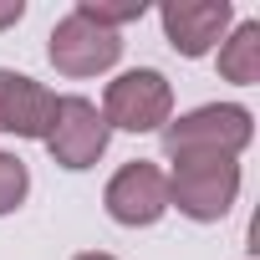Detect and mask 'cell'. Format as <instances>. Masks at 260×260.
I'll list each match as a JSON object with an SVG mask.
<instances>
[{
  "label": "cell",
  "instance_id": "obj_9",
  "mask_svg": "<svg viewBox=\"0 0 260 260\" xmlns=\"http://www.w3.org/2000/svg\"><path fill=\"white\" fill-rule=\"evenodd\" d=\"M219 77L235 87L260 82V21H240L235 36L219 46Z\"/></svg>",
  "mask_w": 260,
  "mask_h": 260
},
{
  "label": "cell",
  "instance_id": "obj_10",
  "mask_svg": "<svg viewBox=\"0 0 260 260\" xmlns=\"http://www.w3.org/2000/svg\"><path fill=\"white\" fill-rule=\"evenodd\" d=\"M143 11H148V0H82L77 6V16H87V21H97L107 31H117L122 21H138Z\"/></svg>",
  "mask_w": 260,
  "mask_h": 260
},
{
  "label": "cell",
  "instance_id": "obj_7",
  "mask_svg": "<svg viewBox=\"0 0 260 260\" xmlns=\"http://www.w3.org/2000/svg\"><path fill=\"white\" fill-rule=\"evenodd\" d=\"M51 112H56V92H46L41 82H31L26 72L0 67V133L16 138H41L51 133Z\"/></svg>",
  "mask_w": 260,
  "mask_h": 260
},
{
  "label": "cell",
  "instance_id": "obj_11",
  "mask_svg": "<svg viewBox=\"0 0 260 260\" xmlns=\"http://www.w3.org/2000/svg\"><path fill=\"white\" fill-rule=\"evenodd\" d=\"M26 189H31V174H26V164H21L16 153H0V214L21 209Z\"/></svg>",
  "mask_w": 260,
  "mask_h": 260
},
{
  "label": "cell",
  "instance_id": "obj_8",
  "mask_svg": "<svg viewBox=\"0 0 260 260\" xmlns=\"http://www.w3.org/2000/svg\"><path fill=\"white\" fill-rule=\"evenodd\" d=\"M158 16H164V36L179 56H204L224 36L235 11H230V0H169Z\"/></svg>",
  "mask_w": 260,
  "mask_h": 260
},
{
  "label": "cell",
  "instance_id": "obj_3",
  "mask_svg": "<svg viewBox=\"0 0 260 260\" xmlns=\"http://www.w3.org/2000/svg\"><path fill=\"white\" fill-rule=\"evenodd\" d=\"M169 112H174V87L153 67L122 72L102 92V117L107 127H122V133H153V127L169 122Z\"/></svg>",
  "mask_w": 260,
  "mask_h": 260
},
{
  "label": "cell",
  "instance_id": "obj_4",
  "mask_svg": "<svg viewBox=\"0 0 260 260\" xmlns=\"http://www.w3.org/2000/svg\"><path fill=\"white\" fill-rule=\"evenodd\" d=\"M46 56H51V67H56L61 77H97V72L117 67V56H122V36L72 11V16H61V21L51 26V46H46Z\"/></svg>",
  "mask_w": 260,
  "mask_h": 260
},
{
  "label": "cell",
  "instance_id": "obj_12",
  "mask_svg": "<svg viewBox=\"0 0 260 260\" xmlns=\"http://www.w3.org/2000/svg\"><path fill=\"white\" fill-rule=\"evenodd\" d=\"M26 16V6H21V0H0V31H6V26H16Z\"/></svg>",
  "mask_w": 260,
  "mask_h": 260
},
{
  "label": "cell",
  "instance_id": "obj_13",
  "mask_svg": "<svg viewBox=\"0 0 260 260\" xmlns=\"http://www.w3.org/2000/svg\"><path fill=\"white\" fill-rule=\"evenodd\" d=\"M77 260H112V255H102V250H87V255H77Z\"/></svg>",
  "mask_w": 260,
  "mask_h": 260
},
{
  "label": "cell",
  "instance_id": "obj_2",
  "mask_svg": "<svg viewBox=\"0 0 260 260\" xmlns=\"http://www.w3.org/2000/svg\"><path fill=\"white\" fill-rule=\"evenodd\" d=\"M240 194V164L235 158H184L169 174V204H179V214L214 224L230 214Z\"/></svg>",
  "mask_w": 260,
  "mask_h": 260
},
{
  "label": "cell",
  "instance_id": "obj_6",
  "mask_svg": "<svg viewBox=\"0 0 260 260\" xmlns=\"http://www.w3.org/2000/svg\"><path fill=\"white\" fill-rule=\"evenodd\" d=\"M102 204H107V214L117 224H133V230L138 224H153L169 209V174L158 164H148V158H133V164H122L107 179Z\"/></svg>",
  "mask_w": 260,
  "mask_h": 260
},
{
  "label": "cell",
  "instance_id": "obj_5",
  "mask_svg": "<svg viewBox=\"0 0 260 260\" xmlns=\"http://www.w3.org/2000/svg\"><path fill=\"white\" fill-rule=\"evenodd\" d=\"M107 138H112V127L87 97H56L46 148H51V158L61 169H92L107 153Z\"/></svg>",
  "mask_w": 260,
  "mask_h": 260
},
{
  "label": "cell",
  "instance_id": "obj_1",
  "mask_svg": "<svg viewBox=\"0 0 260 260\" xmlns=\"http://www.w3.org/2000/svg\"><path fill=\"white\" fill-rule=\"evenodd\" d=\"M250 138H255V122L235 102H209V107L184 112L179 122H164V153L174 164H184V158H235L240 148H250Z\"/></svg>",
  "mask_w": 260,
  "mask_h": 260
}]
</instances>
